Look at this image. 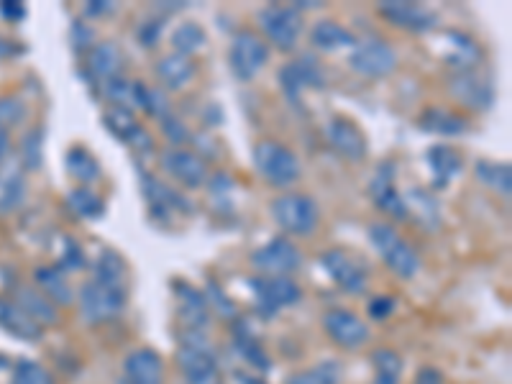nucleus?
Masks as SVG:
<instances>
[{"instance_id": "1", "label": "nucleus", "mask_w": 512, "mask_h": 384, "mask_svg": "<svg viewBox=\"0 0 512 384\" xmlns=\"http://www.w3.org/2000/svg\"><path fill=\"white\" fill-rule=\"evenodd\" d=\"M369 244L374 246V251L379 254V259L384 262V267L390 269L395 277L400 280H413L415 274L420 272V256L413 249L405 236L397 233V228L392 223H372L367 231Z\"/></svg>"}, {"instance_id": "2", "label": "nucleus", "mask_w": 512, "mask_h": 384, "mask_svg": "<svg viewBox=\"0 0 512 384\" xmlns=\"http://www.w3.org/2000/svg\"><path fill=\"white\" fill-rule=\"evenodd\" d=\"M272 218L287 239H310L320 226L318 200L305 192H285L272 200Z\"/></svg>"}, {"instance_id": "3", "label": "nucleus", "mask_w": 512, "mask_h": 384, "mask_svg": "<svg viewBox=\"0 0 512 384\" xmlns=\"http://www.w3.org/2000/svg\"><path fill=\"white\" fill-rule=\"evenodd\" d=\"M251 162H254L256 175L272 187H292L303 175V164L297 154L282 141H259L251 152Z\"/></svg>"}, {"instance_id": "4", "label": "nucleus", "mask_w": 512, "mask_h": 384, "mask_svg": "<svg viewBox=\"0 0 512 384\" xmlns=\"http://www.w3.org/2000/svg\"><path fill=\"white\" fill-rule=\"evenodd\" d=\"M80 313L88 326H103L111 323L118 315L126 310L128 290L123 285H113V282L103 280H88L80 287Z\"/></svg>"}, {"instance_id": "5", "label": "nucleus", "mask_w": 512, "mask_h": 384, "mask_svg": "<svg viewBox=\"0 0 512 384\" xmlns=\"http://www.w3.org/2000/svg\"><path fill=\"white\" fill-rule=\"evenodd\" d=\"M177 367L187 384H223L218 359L203 333H185L177 351Z\"/></svg>"}, {"instance_id": "6", "label": "nucleus", "mask_w": 512, "mask_h": 384, "mask_svg": "<svg viewBox=\"0 0 512 384\" xmlns=\"http://www.w3.org/2000/svg\"><path fill=\"white\" fill-rule=\"evenodd\" d=\"M448 95L459 105H464L466 111H489L492 103H495V80L482 67L451 72V77H448Z\"/></svg>"}, {"instance_id": "7", "label": "nucleus", "mask_w": 512, "mask_h": 384, "mask_svg": "<svg viewBox=\"0 0 512 384\" xmlns=\"http://www.w3.org/2000/svg\"><path fill=\"white\" fill-rule=\"evenodd\" d=\"M269 62V44L264 36L251 29H241L233 34L231 47H228V64L236 80L249 82L267 67Z\"/></svg>"}, {"instance_id": "8", "label": "nucleus", "mask_w": 512, "mask_h": 384, "mask_svg": "<svg viewBox=\"0 0 512 384\" xmlns=\"http://www.w3.org/2000/svg\"><path fill=\"white\" fill-rule=\"evenodd\" d=\"M249 262L262 277H292L303 267V251L287 236H274L267 244L251 251Z\"/></svg>"}, {"instance_id": "9", "label": "nucleus", "mask_w": 512, "mask_h": 384, "mask_svg": "<svg viewBox=\"0 0 512 384\" xmlns=\"http://www.w3.org/2000/svg\"><path fill=\"white\" fill-rule=\"evenodd\" d=\"M277 77H280V88L285 93L287 103L300 113H305V90L326 88V75L320 70L318 59L310 57V54L297 57L295 62H287Z\"/></svg>"}, {"instance_id": "10", "label": "nucleus", "mask_w": 512, "mask_h": 384, "mask_svg": "<svg viewBox=\"0 0 512 384\" xmlns=\"http://www.w3.org/2000/svg\"><path fill=\"white\" fill-rule=\"evenodd\" d=\"M251 292L256 300V315L264 320H272L274 315H280L282 308L300 303L303 290L292 277H262L256 274L249 280Z\"/></svg>"}, {"instance_id": "11", "label": "nucleus", "mask_w": 512, "mask_h": 384, "mask_svg": "<svg viewBox=\"0 0 512 384\" xmlns=\"http://www.w3.org/2000/svg\"><path fill=\"white\" fill-rule=\"evenodd\" d=\"M259 26H262L267 44H274L280 52H292L297 39L303 34V13L292 6H264L259 11Z\"/></svg>"}, {"instance_id": "12", "label": "nucleus", "mask_w": 512, "mask_h": 384, "mask_svg": "<svg viewBox=\"0 0 512 384\" xmlns=\"http://www.w3.org/2000/svg\"><path fill=\"white\" fill-rule=\"evenodd\" d=\"M349 67L367 80H384L397 70V52L377 36L356 41V47L351 49Z\"/></svg>"}, {"instance_id": "13", "label": "nucleus", "mask_w": 512, "mask_h": 384, "mask_svg": "<svg viewBox=\"0 0 512 384\" xmlns=\"http://www.w3.org/2000/svg\"><path fill=\"white\" fill-rule=\"evenodd\" d=\"M141 192H144L152 218L157 223H169L175 221L177 216H192L195 213L192 203L180 190L164 185L159 177L149 175V172H141Z\"/></svg>"}, {"instance_id": "14", "label": "nucleus", "mask_w": 512, "mask_h": 384, "mask_svg": "<svg viewBox=\"0 0 512 384\" xmlns=\"http://www.w3.org/2000/svg\"><path fill=\"white\" fill-rule=\"evenodd\" d=\"M397 169L392 159H384L377 169H374V177L369 182V198H372L374 208L379 213H384L392 221H408L410 218V205L408 200L402 198L400 190H397Z\"/></svg>"}, {"instance_id": "15", "label": "nucleus", "mask_w": 512, "mask_h": 384, "mask_svg": "<svg viewBox=\"0 0 512 384\" xmlns=\"http://www.w3.org/2000/svg\"><path fill=\"white\" fill-rule=\"evenodd\" d=\"M326 274L346 295H364L369 287V269L346 249H328L320 256Z\"/></svg>"}, {"instance_id": "16", "label": "nucleus", "mask_w": 512, "mask_h": 384, "mask_svg": "<svg viewBox=\"0 0 512 384\" xmlns=\"http://www.w3.org/2000/svg\"><path fill=\"white\" fill-rule=\"evenodd\" d=\"M323 331L338 349L356 351L369 344V326L356 313L344 308H333L323 315Z\"/></svg>"}, {"instance_id": "17", "label": "nucleus", "mask_w": 512, "mask_h": 384, "mask_svg": "<svg viewBox=\"0 0 512 384\" xmlns=\"http://www.w3.org/2000/svg\"><path fill=\"white\" fill-rule=\"evenodd\" d=\"M162 167L169 177L175 182H180L187 190H198L208 182V162H205L200 154L187 152V149H177V146H169L162 152Z\"/></svg>"}, {"instance_id": "18", "label": "nucleus", "mask_w": 512, "mask_h": 384, "mask_svg": "<svg viewBox=\"0 0 512 384\" xmlns=\"http://www.w3.org/2000/svg\"><path fill=\"white\" fill-rule=\"evenodd\" d=\"M326 139L328 144H331L333 152H336L338 157H344L346 162L359 164L367 159L369 154L367 136H364V131H361L354 121H349V118L344 116L331 118L326 126Z\"/></svg>"}, {"instance_id": "19", "label": "nucleus", "mask_w": 512, "mask_h": 384, "mask_svg": "<svg viewBox=\"0 0 512 384\" xmlns=\"http://www.w3.org/2000/svg\"><path fill=\"white\" fill-rule=\"evenodd\" d=\"M377 13L390 21L392 26L402 31H410V34H428L438 26V16L428 8L418 6V3H405V0H387V3H379Z\"/></svg>"}, {"instance_id": "20", "label": "nucleus", "mask_w": 512, "mask_h": 384, "mask_svg": "<svg viewBox=\"0 0 512 384\" xmlns=\"http://www.w3.org/2000/svg\"><path fill=\"white\" fill-rule=\"evenodd\" d=\"M123 384H164L167 382V367L157 349L141 346L128 351L123 359Z\"/></svg>"}, {"instance_id": "21", "label": "nucleus", "mask_w": 512, "mask_h": 384, "mask_svg": "<svg viewBox=\"0 0 512 384\" xmlns=\"http://www.w3.org/2000/svg\"><path fill=\"white\" fill-rule=\"evenodd\" d=\"M82 75L88 77V82L95 90L103 88L105 82L123 77V52L118 49V44H113V41L93 44V49L88 52V59H85Z\"/></svg>"}, {"instance_id": "22", "label": "nucleus", "mask_w": 512, "mask_h": 384, "mask_svg": "<svg viewBox=\"0 0 512 384\" xmlns=\"http://www.w3.org/2000/svg\"><path fill=\"white\" fill-rule=\"evenodd\" d=\"M172 287H175L177 295V315H180L182 326L187 328L185 333H203L210 318V305L205 300V292H200L198 287H192L185 280H175Z\"/></svg>"}, {"instance_id": "23", "label": "nucleus", "mask_w": 512, "mask_h": 384, "mask_svg": "<svg viewBox=\"0 0 512 384\" xmlns=\"http://www.w3.org/2000/svg\"><path fill=\"white\" fill-rule=\"evenodd\" d=\"M103 123L118 141L131 146L134 152H149L152 149V136L146 134V128L136 121V116L131 111L111 108L108 105V111L103 113Z\"/></svg>"}, {"instance_id": "24", "label": "nucleus", "mask_w": 512, "mask_h": 384, "mask_svg": "<svg viewBox=\"0 0 512 384\" xmlns=\"http://www.w3.org/2000/svg\"><path fill=\"white\" fill-rule=\"evenodd\" d=\"M425 164L431 172L433 190H446L464 172V157H461L459 149L448 144H433L425 152Z\"/></svg>"}, {"instance_id": "25", "label": "nucleus", "mask_w": 512, "mask_h": 384, "mask_svg": "<svg viewBox=\"0 0 512 384\" xmlns=\"http://www.w3.org/2000/svg\"><path fill=\"white\" fill-rule=\"evenodd\" d=\"M231 336H233V351H236V354H239L249 367L256 369L254 374H267L269 369H272V359L267 356L264 346L256 341V336L251 333V326L244 318L233 320Z\"/></svg>"}, {"instance_id": "26", "label": "nucleus", "mask_w": 512, "mask_h": 384, "mask_svg": "<svg viewBox=\"0 0 512 384\" xmlns=\"http://www.w3.org/2000/svg\"><path fill=\"white\" fill-rule=\"evenodd\" d=\"M446 47L448 49L443 54V62L454 72L482 67V49H479V44L469 34L446 31Z\"/></svg>"}, {"instance_id": "27", "label": "nucleus", "mask_w": 512, "mask_h": 384, "mask_svg": "<svg viewBox=\"0 0 512 384\" xmlns=\"http://www.w3.org/2000/svg\"><path fill=\"white\" fill-rule=\"evenodd\" d=\"M418 128L425 131V134L436 136H464L466 131H469V121H466L461 113L431 105V108H425V111L420 113Z\"/></svg>"}, {"instance_id": "28", "label": "nucleus", "mask_w": 512, "mask_h": 384, "mask_svg": "<svg viewBox=\"0 0 512 384\" xmlns=\"http://www.w3.org/2000/svg\"><path fill=\"white\" fill-rule=\"evenodd\" d=\"M356 34L351 29H346L344 24H338L333 18H320L318 24L310 29V44H313L318 52H338L344 47H356Z\"/></svg>"}, {"instance_id": "29", "label": "nucleus", "mask_w": 512, "mask_h": 384, "mask_svg": "<svg viewBox=\"0 0 512 384\" xmlns=\"http://www.w3.org/2000/svg\"><path fill=\"white\" fill-rule=\"evenodd\" d=\"M0 328L21 341H41L44 336L39 323H34L24 310L18 308L16 300H8V297H0Z\"/></svg>"}, {"instance_id": "30", "label": "nucleus", "mask_w": 512, "mask_h": 384, "mask_svg": "<svg viewBox=\"0 0 512 384\" xmlns=\"http://www.w3.org/2000/svg\"><path fill=\"white\" fill-rule=\"evenodd\" d=\"M16 303H18V308L24 310V313L29 315L34 323H39L41 328H44V326H59V320H62L57 305H54L47 295H41L39 290H29V287H21V290L16 292Z\"/></svg>"}, {"instance_id": "31", "label": "nucleus", "mask_w": 512, "mask_h": 384, "mask_svg": "<svg viewBox=\"0 0 512 384\" xmlns=\"http://www.w3.org/2000/svg\"><path fill=\"white\" fill-rule=\"evenodd\" d=\"M157 77L167 90H182L185 85H190V80L195 77V64L190 57H182V54H164L157 62Z\"/></svg>"}, {"instance_id": "32", "label": "nucleus", "mask_w": 512, "mask_h": 384, "mask_svg": "<svg viewBox=\"0 0 512 384\" xmlns=\"http://www.w3.org/2000/svg\"><path fill=\"white\" fill-rule=\"evenodd\" d=\"M36 285L41 295H47L54 305H72L75 303V292L67 285V274L59 272L57 267H39L34 274Z\"/></svg>"}, {"instance_id": "33", "label": "nucleus", "mask_w": 512, "mask_h": 384, "mask_svg": "<svg viewBox=\"0 0 512 384\" xmlns=\"http://www.w3.org/2000/svg\"><path fill=\"white\" fill-rule=\"evenodd\" d=\"M64 164H67V172H70L72 180H77L80 185H93V182L100 180L103 169H100V162L95 159V154H90L85 146H72L67 157H64Z\"/></svg>"}, {"instance_id": "34", "label": "nucleus", "mask_w": 512, "mask_h": 384, "mask_svg": "<svg viewBox=\"0 0 512 384\" xmlns=\"http://www.w3.org/2000/svg\"><path fill=\"white\" fill-rule=\"evenodd\" d=\"M64 200H67V208H70L77 218H85V221H98L105 213V200L88 185L72 187Z\"/></svg>"}, {"instance_id": "35", "label": "nucleus", "mask_w": 512, "mask_h": 384, "mask_svg": "<svg viewBox=\"0 0 512 384\" xmlns=\"http://www.w3.org/2000/svg\"><path fill=\"white\" fill-rule=\"evenodd\" d=\"M134 111H141L146 113V116L162 121L164 116L172 113V108H169V100L162 88H154V85L134 80Z\"/></svg>"}, {"instance_id": "36", "label": "nucleus", "mask_w": 512, "mask_h": 384, "mask_svg": "<svg viewBox=\"0 0 512 384\" xmlns=\"http://www.w3.org/2000/svg\"><path fill=\"white\" fill-rule=\"evenodd\" d=\"M474 172H477L479 182H482L484 187H489V190L497 192V195H502V198H510V192H512V169H510V164L479 159L477 167H474Z\"/></svg>"}, {"instance_id": "37", "label": "nucleus", "mask_w": 512, "mask_h": 384, "mask_svg": "<svg viewBox=\"0 0 512 384\" xmlns=\"http://www.w3.org/2000/svg\"><path fill=\"white\" fill-rule=\"evenodd\" d=\"M372 384H400L405 361L395 349H377L372 351Z\"/></svg>"}, {"instance_id": "38", "label": "nucleus", "mask_w": 512, "mask_h": 384, "mask_svg": "<svg viewBox=\"0 0 512 384\" xmlns=\"http://www.w3.org/2000/svg\"><path fill=\"white\" fill-rule=\"evenodd\" d=\"M95 280L113 282V285H128V267L123 262V256L113 249L100 251V256L95 259Z\"/></svg>"}, {"instance_id": "39", "label": "nucleus", "mask_w": 512, "mask_h": 384, "mask_svg": "<svg viewBox=\"0 0 512 384\" xmlns=\"http://www.w3.org/2000/svg\"><path fill=\"white\" fill-rule=\"evenodd\" d=\"M205 44H208V34H205L203 26L192 24V21L180 24L175 29V34H172V47H175V54H182V57L192 59V54H198Z\"/></svg>"}, {"instance_id": "40", "label": "nucleus", "mask_w": 512, "mask_h": 384, "mask_svg": "<svg viewBox=\"0 0 512 384\" xmlns=\"http://www.w3.org/2000/svg\"><path fill=\"white\" fill-rule=\"evenodd\" d=\"M287 384H341V364L338 361H320L315 367L290 374Z\"/></svg>"}, {"instance_id": "41", "label": "nucleus", "mask_w": 512, "mask_h": 384, "mask_svg": "<svg viewBox=\"0 0 512 384\" xmlns=\"http://www.w3.org/2000/svg\"><path fill=\"white\" fill-rule=\"evenodd\" d=\"M11 384H57V382H54L52 372H49L44 364H39V361L18 359L16 364H13Z\"/></svg>"}, {"instance_id": "42", "label": "nucleus", "mask_w": 512, "mask_h": 384, "mask_svg": "<svg viewBox=\"0 0 512 384\" xmlns=\"http://www.w3.org/2000/svg\"><path fill=\"white\" fill-rule=\"evenodd\" d=\"M24 198V180L18 172L6 177V182L0 185V213H6V210H13Z\"/></svg>"}, {"instance_id": "43", "label": "nucleus", "mask_w": 512, "mask_h": 384, "mask_svg": "<svg viewBox=\"0 0 512 384\" xmlns=\"http://www.w3.org/2000/svg\"><path fill=\"white\" fill-rule=\"evenodd\" d=\"M85 267V251H82V246L77 244L75 239H64V251H62V259H59L57 269L59 272H77V269Z\"/></svg>"}, {"instance_id": "44", "label": "nucleus", "mask_w": 512, "mask_h": 384, "mask_svg": "<svg viewBox=\"0 0 512 384\" xmlns=\"http://www.w3.org/2000/svg\"><path fill=\"white\" fill-rule=\"evenodd\" d=\"M164 21H167V16L146 18L144 24H139V29H136V39H139V44H141V47H144V49H152V47H157V44H159V39H162Z\"/></svg>"}, {"instance_id": "45", "label": "nucleus", "mask_w": 512, "mask_h": 384, "mask_svg": "<svg viewBox=\"0 0 512 384\" xmlns=\"http://www.w3.org/2000/svg\"><path fill=\"white\" fill-rule=\"evenodd\" d=\"M159 128H162L164 139H167L172 146H177V149H180V146L190 139V131H187V126L175 116V113L164 116L162 121H159Z\"/></svg>"}, {"instance_id": "46", "label": "nucleus", "mask_w": 512, "mask_h": 384, "mask_svg": "<svg viewBox=\"0 0 512 384\" xmlns=\"http://www.w3.org/2000/svg\"><path fill=\"white\" fill-rule=\"evenodd\" d=\"M205 300H208V305H213V308L218 310V315H221V318H226V320L239 318V315H236V308H233V303L228 300V295L221 290V285H216V282H208Z\"/></svg>"}, {"instance_id": "47", "label": "nucleus", "mask_w": 512, "mask_h": 384, "mask_svg": "<svg viewBox=\"0 0 512 384\" xmlns=\"http://www.w3.org/2000/svg\"><path fill=\"white\" fill-rule=\"evenodd\" d=\"M24 164L26 169H39L41 164V128L26 134L24 139Z\"/></svg>"}, {"instance_id": "48", "label": "nucleus", "mask_w": 512, "mask_h": 384, "mask_svg": "<svg viewBox=\"0 0 512 384\" xmlns=\"http://www.w3.org/2000/svg\"><path fill=\"white\" fill-rule=\"evenodd\" d=\"M93 41H95V31L90 29L85 21H75V24H72V47H75L77 54L90 52V49H93Z\"/></svg>"}, {"instance_id": "49", "label": "nucleus", "mask_w": 512, "mask_h": 384, "mask_svg": "<svg viewBox=\"0 0 512 384\" xmlns=\"http://www.w3.org/2000/svg\"><path fill=\"white\" fill-rule=\"evenodd\" d=\"M24 118V105L13 98H0V128L16 126L18 121Z\"/></svg>"}, {"instance_id": "50", "label": "nucleus", "mask_w": 512, "mask_h": 384, "mask_svg": "<svg viewBox=\"0 0 512 384\" xmlns=\"http://www.w3.org/2000/svg\"><path fill=\"white\" fill-rule=\"evenodd\" d=\"M367 310H369V318H372V320H387L397 310V300H395V297H390V295L372 297V300H369V305H367Z\"/></svg>"}, {"instance_id": "51", "label": "nucleus", "mask_w": 512, "mask_h": 384, "mask_svg": "<svg viewBox=\"0 0 512 384\" xmlns=\"http://www.w3.org/2000/svg\"><path fill=\"white\" fill-rule=\"evenodd\" d=\"M413 384H443V372L438 367H420Z\"/></svg>"}, {"instance_id": "52", "label": "nucleus", "mask_w": 512, "mask_h": 384, "mask_svg": "<svg viewBox=\"0 0 512 384\" xmlns=\"http://www.w3.org/2000/svg\"><path fill=\"white\" fill-rule=\"evenodd\" d=\"M116 11V3H111V0H93V3H88L85 6V16L88 18H98V16H105V13H113Z\"/></svg>"}, {"instance_id": "53", "label": "nucleus", "mask_w": 512, "mask_h": 384, "mask_svg": "<svg viewBox=\"0 0 512 384\" xmlns=\"http://www.w3.org/2000/svg\"><path fill=\"white\" fill-rule=\"evenodd\" d=\"M0 13L8 21H21V18H26V6L24 3H0Z\"/></svg>"}, {"instance_id": "54", "label": "nucleus", "mask_w": 512, "mask_h": 384, "mask_svg": "<svg viewBox=\"0 0 512 384\" xmlns=\"http://www.w3.org/2000/svg\"><path fill=\"white\" fill-rule=\"evenodd\" d=\"M18 47H16V41H8L0 36V59L3 57H11V54H16Z\"/></svg>"}, {"instance_id": "55", "label": "nucleus", "mask_w": 512, "mask_h": 384, "mask_svg": "<svg viewBox=\"0 0 512 384\" xmlns=\"http://www.w3.org/2000/svg\"><path fill=\"white\" fill-rule=\"evenodd\" d=\"M239 382L241 384H264L262 379H256V377H249V374H239Z\"/></svg>"}, {"instance_id": "56", "label": "nucleus", "mask_w": 512, "mask_h": 384, "mask_svg": "<svg viewBox=\"0 0 512 384\" xmlns=\"http://www.w3.org/2000/svg\"><path fill=\"white\" fill-rule=\"evenodd\" d=\"M3 369H11V359H6V356L0 354V372H3Z\"/></svg>"}]
</instances>
